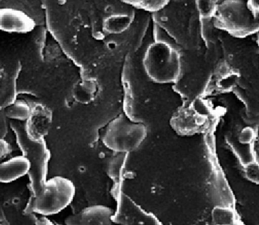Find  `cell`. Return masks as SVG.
Here are the masks:
<instances>
[{
	"instance_id": "cell-13",
	"label": "cell",
	"mask_w": 259,
	"mask_h": 225,
	"mask_svg": "<svg viewBox=\"0 0 259 225\" xmlns=\"http://www.w3.org/2000/svg\"><path fill=\"white\" fill-rule=\"evenodd\" d=\"M124 3L131 4L137 9L157 12L163 9L169 1H126Z\"/></svg>"
},
{
	"instance_id": "cell-3",
	"label": "cell",
	"mask_w": 259,
	"mask_h": 225,
	"mask_svg": "<svg viewBox=\"0 0 259 225\" xmlns=\"http://www.w3.org/2000/svg\"><path fill=\"white\" fill-rule=\"evenodd\" d=\"M146 136L147 129L144 124L122 114L108 124L103 141L111 150L126 154L139 148Z\"/></svg>"
},
{
	"instance_id": "cell-2",
	"label": "cell",
	"mask_w": 259,
	"mask_h": 225,
	"mask_svg": "<svg viewBox=\"0 0 259 225\" xmlns=\"http://www.w3.org/2000/svg\"><path fill=\"white\" fill-rule=\"evenodd\" d=\"M147 75L154 82H177L181 75V56L175 44L158 41L147 49L143 60Z\"/></svg>"
},
{
	"instance_id": "cell-1",
	"label": "cell",
	"mask_w": 259,
	"mask_h": 225,
	"mask_svg": "<svg viewBox=\"0 0 259 225\" xmlns=\"http://www.w3.org/2000/svg\"><path fill=\"white\" fill-rule=\"evenodd\" d=\"M226 1L217 5L213 24L236 37H245L258 31V2Z\"/></svg>"
},
{
	"instance_id": "cell-11",
	"label": "cell",
	"mask_w": 259,
	"mask_h": 225,
	"mask_svg": "<svg viewBox=\"0 0 259 225\" xmlns=\"http://www.w3.org/2000/svg\"><path fill=\"white\" fill-rule=\"evenodd\" d=\"M25 131L28 139L32 141H39L47 133L51 122L50 115L44 109H39L33 112L28 119Z\"/></svg>"
},
{
	"instance_id": "cell-12",
	"label": "cell",
	"mask_w": 259,
	"mask_h": 225,
	"mask_svg": "<svg viewBox=\"0 0 259 225\" xmlns=\"http://www.w3.org/2000/svg\"><path fill=\"white\" fill-rule=\"evenodd\" d=\"M31 113V108L22 100H17L5 109L6 116L13 120H27Z\"/></svg>"
},
{
	"instance_id": "cell-10",
	"label": "cell",
	"mask_w": 259,
	"mask_h": 225,
	"mask_svg": "<svg viewBox=\"0 0 259 225\" xmlns=\"http://www.w3.org/2000/svg\"><path fill=\"white\" fill-rule=\"evenodd\" d=\"M30 170L29 161L25 157L17 156L0 164V183H9L24 176Z\"/></svg>"
},
{
	"instance_id": "cell-8",
	"label": "cell",
	"mask_w": 259,
	"mask_h": 225,
	"mask_svg": "<svg viewBox=\"0 0 259 225\" xmlns=\"http://www.w3.org/2000/svg\"><path fill=\"white\" fill-rule=\"evenodd\" d=\"M114 211L103 205H94L84 208L66 219L67 225H120L113 220Z\"/></svg>"
},
{
	"instance_id": "cell-4",
	"label": "cell",
	"mask_w": 259,
	"mask_h": 225,
	"mask_svg": "<svg viewBox=\"0 0 259 225\" xmlns=\"http://www.w3.org/2000/svg\"><path fill=\"white\" fill-rule=\"evenodd\" d=\"M74 185L70 179L56 176L45 182L38 195L32 198L31 209L39 214H56L65 209L73 200Z\"/></svg>"
},
{
	"instance_id": "cell-9",
	"label": "cell",
	"mask_w": 259,
	"mask_h": 225,
	"mask_svg": "<svg viewBox=\"0 0 259 225\" xmlns=\"http://www.w3.org/2000/svg\"><path fill=\"white\" fill-rule=\"evenodd\" d=\"M35 27V22L26 13L18 9H0V31L26 33Z\"/></svg>"
},
{
	"instance_id": "cell-7",
	"label": "cell",
	"mask_w": 259,
	"mask_h": 225,
	"mask_svg": "<svg viewBox=\"0 0 259 225\" xmlns=\"http://www.w3.org/2000/svg\"><path fill=\"white\" fill-rule=\"evenodd\" d=\"M118 207L113 220L120 225H162L152 213L147 212L128 196L120 192L117 196Z\"/></svg>"
},
{
	"instance_id": "cell-14",
	"label": "cell",
	"mask_w": 259,
	"mask_h": 225,
	"mask_svg": "<svg viewBox=\"0 0 259 225\" xmlns=\"http://www.w3.org/2000/svg\"><path fill=\"white\" fill-rule=\"evenodd\" d=\"M215 225H244L243 223L240 221L239 220H236V222L233 223H231V224H215Z\"/></svg>"
},
{
	"instance_id": "cell-5",
	"label": "cell",
	"mask_w": 259,
	"mask_h": 225,
	"mask_svg": "<svg viewBox=\"0 0 259 225\" xmlns=\"http://www.w3.org/2000/svg\"><path fill=\"white\" fill-rule=\"evenodd\" d=\"M18 136L23 148V156L27 159L30 163V170L28 174L31 183L32 198H33L41 192L47 181L49 154L42 143H38L39 141H31L26 133V138L24 139L22 130H20Z\"/></svg>"
},
{
	"instance_id": "cell-6",
	"label": "cell",
	"mask_w": 259,
	"mask_h": 225,
	"mask_svg": "<svg viewBox=\"0 0 259 225\" xmlns=\"http://www.w3.org/2000/svg\"><path fill=\"white\" fill-rule=\"evenodd\" d=\"M171 122L173 128L181 135H194L203 133L209 128L211 117L207 110H198L194 104L190 103L180 109Z\"/></svg>"
}]
</instances>
